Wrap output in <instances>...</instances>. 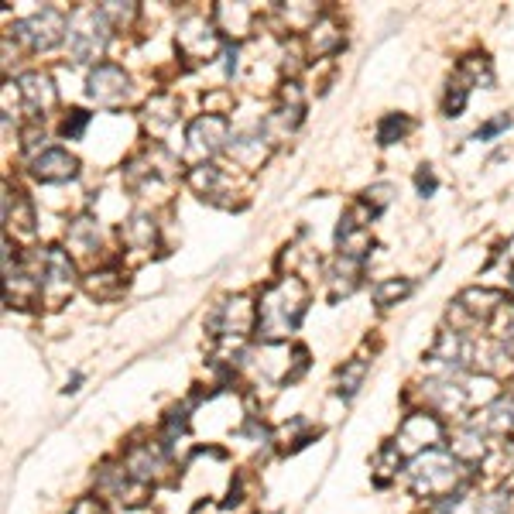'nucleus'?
Returning a JSON list of instances; mask_svg holds the SVG:
<instances>
[{"label":"nucleus","mask_w":514,"mask_h":514,"mask_svg":"<svg viewBox=\"0 0 514 514\" xmlns=\"http://www.w3.org/2000/svg\"><path fill=\"white\" fill-rule=\"evenodd\" d=\"M305 299H309V292H305L299 278H281L264 288L261 302H257V336L268 343L285 340L299 326Z\"/></svg>","instance_id":"f257e3e1"},{"label":"nucleus","mask_w":514,"mask_h":514,"mask_svg":"<svg viewBox=\"0 0 514 514\" xmlns=\"http://www.w3.org/2000/svg\"><path fill=\"white\" fill-rule=\"evenodd\" d=\"M412 491L419 497H429V501H439V497H449L456 491V484L463 480V463L456 460L453 453H443V449H429V453H419L412 460Z\"/></svg>","instance_id":"f03ea898"},{"label":"nucleus","mask_w":514,"mask_h":514,"mask_svg":"<svg viewBox=\"0 0 514 514\" xmlns=\"http://www.w3.org/2000/svg\"><path fill=\"white\" fill-rule=\"evenodd\" d=\"M110 38V21L103 18V11H93V7H83L69 18V31H66V42L69 52L76 62H93L103 55Z\"/></svg>","instance_id":"7ed1b4c3"},{"label":"nucleus","mask_w":514,"mask_h":514,"mask_svg":"<svg viewBox=\"0 0 514 514\" xmlns=\"http://www.w3.org/2000/svg\"><path fill=\"white\" fill-rule=\"evenodd\" d=\"M11 31L24 48H31V52H45V48L59 45V38L69 31V24L59 11H55V7H45V11H38V14H31V18L18 21Z\"/></svg>","instance_id":"20e7f679"},{"label":"nucleus","mask_w":514,"mask_h":514,"mask_svg":"<svg viewBox=\"0 0 514 514\" xmlns=\"http://www.w3.org/2000/svg\"><path fill=\"white\" fill-rule=\"evenodd\" d=\"M38 288H42V295L48 302H59L66 299L72 292V285H76V271H72V261L66 251H38ZM38 295V299H42Z\"/></svg>","instance_id":"39448f33"},{"label":"nucleus","mask_w":514,"mask_h":514,"mask_svg":"<svg viewBox=\"0 0 514 514\" xmlns=\"http://www.w3.org/2000/svg\"><path fill=\"white\" fill-rule=\"evenodd\" d=\"M227 131H230V124H227V117H220V114H203V117H196L189 124V151L196 158H203V165H206V158H213L216 151H223V144H227Z\"/></svg>","instance_id":"423d86ee"},{"label":"nucleus","mask_w":514,"mask_h":514,"mask_svg":"<svg viewBox=\"0 0 514 514\" xmlns=\"http://www.w3.org/2000/svg\"><path fill=\"white\" fill-rule=\"evenodd\" d=\"M439 443H443V425H439L436 415H429V412L408 415L398 432V449H419V453H429V449H439Z\"/></svg>","instance_id":"0eeeda50"},{"label":"nucleus","mask_w":514,"mask_h":514,"mask_svg":"<svg viewBox=\"0 0 514 514\" xmlns=\"http://www.w3.org/2000/svg\"><path fill=\"white\" fill-rule=\"evenodd\" d=\"M86 93H90V100L103 103V107H117L127 96V72L110 66V62H100L90 72V79H86Z\"/></svg>","instance_id":"6e6552de"},{"label":"nucleus","mask_w":514,"mask_h":514,"mask_svg":"<svg viewBox=\"0 0 514 514\" xmlns=\"http://www.w3.org/2000/svg\"><path fill=\"white\" fill-rule=\"evenodd\" d=\"M18 93H21V103L31 117H45L48 110L55 107V86L45 72H24L18 79Z\"/></svg>","instance_id":"1a4fd4ad"},{"label":"nucleus","mask_w":514,"mask_h":514,"mask_svg":"<svg viewBox=\"0 0 514 514\" xmlns=\"http://www.w3.org/2000/svg\"><path fill=\"white\" fill-rule=\"evenodd\" d=\"M76 172H79V162L62 148H48L38 158H31V175H35L38 182H48V186L76 179Z\"/></svg>","instance_id":"9d476101"},{"label":"nucleus","mask_w":514,"mask_h":514,"mask_svg":"<svg viewBox=\"0 0 514 514\" xmlns=\"http://www.w3.org/2000/svg\"><path fill=\"white\" fill-rule=\"evenodd\" d=\"M360 275H364V261H360V257H347V254L336 257V264L329 268L333 299H340V295H350L353 288L360 285Z\"/></svg>","instance_id":"9b49d317"},{"label":"nucleus","mask_w":514,"mask_h":514,"mask_svg":"<svg viewBox=\"0 0 514 514\" xmlns=\"http://www.w3.org/2000/svg\"><path fill=\"white\" fill-rule=\"evenodd\" d=\"M456 309H463L470 319H487V316H494L497 309H504V295L491 292V288H470V292L460 295Z\"/></svg>","instance_id":"f8f14e48"},{"label":"nucleus","mask_w":514,"mask_h":514,"mask_svg":"<svg viewBox=\"0 0 514 514\" xmlns=\"http://www.w3.org/2000/svg\"><path fill=\"white\" fill-rule=\"evenodd\" d=\"M162 470H165V456H162V449H155V446H138V449H131V456H127V473L144 480V484L155 480Z\"/></svg>","instance_id":"ddd939ff"},{"label":"nucleus","mask_w":514,"mask_h":514,"mask_svg":"<svg viewBox=\"0 0 514 514\" xmlns=\"http://www.w3.org/2000/svg\"><path fill=\"white\" fill-rule=\"evenodd\" d=\"M336 244H340V254L360 257V261H364V254L371 251V234H367L364 223L343 220L340 230H336Z\"/></svg>","instance_id":"4468645a"},{"label":"nucleus","mask_w":514,"mask_h":514,"mask_svg":"<svg viewBox=\"0 0 514 514\" xmlns=\"http://www.w3.org/2000/svg\"><path fill=\"white\" fill-rule=\"evenodd\" d=\"M179 42L182 48H196V55L199 59H206V55H213L216 52V35H213V28L206 21H186L182 24V31H179Z\"/></svg>","instance_id":"2eb2a0df"},{"label":"nucleus","mask_w":514,"mask_h":514,"mask_svg":"<svg viewBox=\"0 0 514 514\" xmlns=\"http://www.w3.org/2000/svg\"><path fill=\"white\" fill-rule=\"evenodd\" d=\"M511 425H514L511 401H494V405H487L484 412H477V419H473V429L477 432H497V436H504Z\"/></svg>","instance_id":"dca6fc26"},{"label":"nucleus","mask_w":514,"mask_h":514,"mask_svg":"<svg viewBox=\"0 0 514 514\" xmlns=\"http://www.w3.org/2000/svg\"><path fill=\"white\" fill-rule=\"evenodd\" d=\"M175 110H179V107H175L172 96L158 93V96H151V100H148V117H144V120H148V127L155 134H165L168 127L175 124Z\"/></svg>","instance_id":"f3484780"},{"label":"nucleus","mask_w":514,"mask_h":514,"mask_svg":"<svg viewBox=\"0 0 514 514\" xmlns=\"http://www.w3.org/2000/svg\"><path fill=\"white\" fill-rule=\"evenodd\" d=\"M264 134L257 131V134H247V138H234V144H230V155L237 158L244 168H254V165H261V158H264Z\"/></svg>","instance_id":"a211bd4d"},{"label":"nucleus","mask_w":514,"mask_h":514,"mask_svg":"<svg viewBox=\"0 0 514 514\" xmlns=\"http://www.w3.org/2000/svg\"><path fill=\"white\" fill-rule=\"evenodd\" d=\"M312 48H316V55H329V52H336V48L343 45V31L336 28L333 21L323 18V21H316L312 24Z\"/></svg>","instance_id":"6ab92c4d"},{"label":"nucleus","mask_w":514,"mask_h":514,"mask_svg":"<svg viewBox=\"0 0 514 514\" xmlns=\"http://www.w3.org/2000/svg\"><path fill=\"white\" fill-rule=\"evenodd\" d=\"M124 240H127V247H134V251H148L151 240H155V223H151L148 216H134V220L124 227Z\"/></svg>","instance_id":"aec40b11"},{"label":"nucleus","mask_w":514,"mask_h":514,"mask_svg":"<svg viewBox=\"0 0 514 514\" xmlns=\"http://www.w3.org/2000/svg\"><path fill=\"white\" fill-rule=\"evenodd\" d=\"M364 377H367V360H350L340 371V377H336V391H340L343 398H353L360 384H364Z\"/></svg>","instance_id":"412c9836"},{"label":"nucleus","mask_w":514,"mask_h":514,"mask_svg":"<svg viewBox=\"0 0 514 514\" xmlns=\"http://www.w3.org/2000/svg\"><path fill=\"white\" fill-rule=\"evenodd\" d=\"M408 131H412V120L405 114H388L377 124V144H395L405 138Z\"/></svg>","instance_id":"4be33fe9"},{"label":"nucleus","mask_w":514,"mask_h":514,"mask_svg":"<svg viewBox=\"0 0 514 514\" xmlns=\"http://www.w3.org/2000/svg\"><path fill=\"white\" fill-rule=\"evenodd\" d=\"M69 244L79 247V251H93V247L100 244V227H96L93 220H76L69 230Z\"/></svg>","instance_id":"5701e85b"},{"label":"nucleus","mask_w":514,"mask_h":514,"mask_svg":"<svg viewBox=\"0 0 514 514\" xmlns=\"http://www.w3.org/2000/svg\"><path fill=\"white\" fill-rule=\"evenodd\" d=\"M408 292H412V281H408V278H391V281H384V285L374 288V302L377 305H391V302L405 299Z\"/></svg>","instance_id":"b1692460"},{"label":"nucleus","mask_w":514,"mask_h":514,"mask_svg":"<svg viewBox=\"0 0 514 514\" xmlns=\"http://www.w3.org/2000/svg\"><path fill=\"white\" fill-rule=\"evenodd\" d=\"M467 96H470V86L463 79L449 83V93H446V117H460L463 107H467Z\"/></svg>","instance_id":"393cba45"},{"label":"nucleus","mask_w":514,"mask_h":514,"mask_svg":"<svg viewBox=\"0 0 514 514\" xmlns=\"http://www.w3.org/2000/svg\"><path fill=\"white\" fill-rule=\"evenodd\" d=\"M86 124H90V114H86V110H69L66 124H62V134H66V138L76 141V138H83Z\"/></svg>","instance_id":"a878e982"},{"label":"nucleus","mask_w":514,"mask_h":514,"mask_svg":"<svg viewBox=\"0 0 514 514\" xmlns=\"http://www.w3.org/2000/svg\"><path fill=\"white\" fill-rule=\"evenodd\" d=\"M391 192H395V189H391L388 182H381V186H371V189L364 192V199H367V206H371V213H381L384 206L391 203Z\"/></svg>","instance_id":"bb28decb"},{"label":"nucleus","mask_w":514,"mask_h":514,"mask_svg":"<svg viewBox=\"0 0 514 514\" xmlns=\"http://www.w3.org/2000/svg\"><path fill=\"white\" fill-rule=\"evenodd\" d=\"M511 127V117L508 114H501V117H494V120H487L484 127H477V134H473V141H491L497 138L501 131H508Z\"/></svg>","instance_id":"cd10ccee"},{"label":"nucleus","mask_w":514,"mask_h":514,"mask_svg":"<svg viewBox=\"0 0 514 514\" xmlns=\"http://www.w3.org/2000/svg\"><path fill=\"white\" fill-rule=\"evenodd\" d=\"M415 186H419L422 196H432V192H436L439 182H436V175H432V168H429V165H422V168H419V175H415Z\"/></svg>","instance_id":"c85d7f7f"},{"label":"nucleus","mask_w":514,"mask_h":514,"mask_svg":"<svg viewBox=\"0 0 514 514\" xmlns=\"http://www.w3.org/2000/svg\"><path fill=\"white\" fill-rule=\"evenodd\" d=\"M69 514H100V504H96V501H79Z\"/></svg>","instance_id":"c756f323"},{"label":"nucleus","mask_w":514,"mask_h":514,"mask_svg":"<svg viewBox=\"0 0 514 514\" xmlns=\"http://www.w3.org/2000/svg\"><path fill=\"white\" fill-rule=\"evenodd\" d=\"M511 275H514V271H511ZM511 281H514V278H511Z\"/></svg>","instance_id":"7c9ffc66"}]
</instances>
